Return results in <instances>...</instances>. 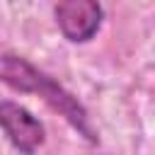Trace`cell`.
Listing matches in <instances>:
<instances>
[{"label": "cell", "instance_id": "obj_2", "mask_svg": "<svg viewBox=\"0 0 155 155\" xmlns=\"http://www.w3.org/2000/svg\"><path fill=\"white\" fill-rule=\"evenodd\" d=\"M53 17L63 39L70 44H87L102 29L104 7L99 0H58Z\"/></svg>", "mask_w": 155, "mask_h": 155}, {"label": "cell", "instance_id": "obj_1", "mask_svg": "<svg viewBox=\"0 0 155 155\" xmlns=\"http://www.w3.org/2000/svg\"><path fill=\"white\" fill-rule=\"evenodd\" d=\"M0 82L19 94H39L41 102L51 111L63 116L68 126L87 145H99V131L92 124L87 107L68 87H63L53 75L36 68L29 58L12 53V51H2L0 53Z\"/></svg>", "mask_w": 155, "mask_h": 155}, {"label": "cell", "instance_id": "obj_3", "mask_svg": "<svg viewBox=\"0 0 155 155\" xmlns=\"http://www.w3.org/2000/svg\"><path fill=\"white\" fill-rule=\"evenodd\" d=\"M0 128L10 145L24 155L36 153L46 143V128L24 104L12 99H0Z\"/></svg>", "mask_w": 155, "mask_h": 155}]
</instances>
